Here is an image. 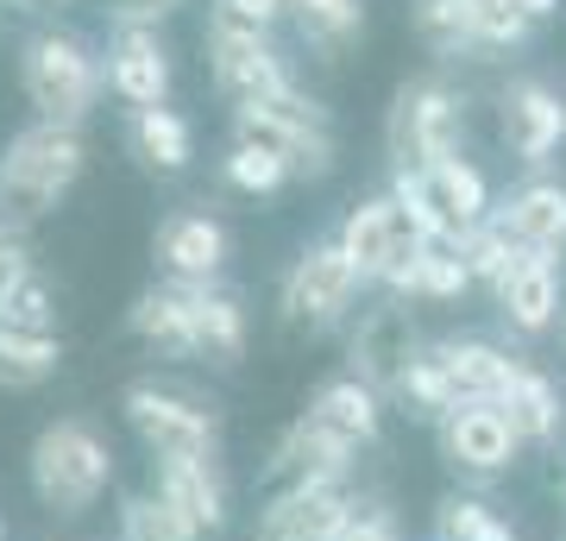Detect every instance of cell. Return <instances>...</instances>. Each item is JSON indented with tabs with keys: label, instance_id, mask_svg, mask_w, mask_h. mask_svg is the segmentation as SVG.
Segmentation results:
<instances>
[{
	"label": "cell",
	"instance_id": "6da1fadb",
	"mask_svg": "<svg viewBox=\"0 0 566 541\" xmlns=\"http://www.w3.org/2000/svg\"><path fill=\"white\" fill-rule=\"evenodd\" d=\"M88 170V139L82 126L57 121H25L20 133H7L0 145V221L32 227L57 208Z\"/></svg>",
	"mask_w": 566,
	"mask_h": 541
},
{
	"label": "cell",
	"instance_id": "7a4b0ae2",
	"mask_svg": "<svg viewBox=\"0 0 566 541\" xmlns=\"http://www.w3.org/2000/svg\"><path fill=\"white\" fill-rule=\"evenodd\" d=\"M20 89L32 101V121L57 126H88L107 95L102 51L76 25H39L20 44Z\"/></svg>",
	"mask_w": 566,
	"mask_h": 541
},
{
	"label": "cell",
	"instance_id": "3957f363",
	"mask_svg": "<svg viewBox=\"0 0 566 541\" xmlns=\"http://www.w3.org/2000/svg\"><path fill=\"white\" fill-rule=\"evenodd\" d=\"M25 479L51 517H88L114 485V447L88 416H57L32 435Z\"/></svg>",
	"mask_w": 566,
	"mask_h": 541
},
{
	"label": "cell",
	"instance_id": "277c9868",
	"mask_svg": "<svg viewBox=\"0 0 566 541\" xmlns=\"http://www.w3.org/2000/svg\"><path fill=\"white\" fill-rule=\"evenodd\" d=\"M126 428L151 460H221V409L164 378H133L120 391Z\"/></svg>",
	"mask_w": 566,
	"mask_h": 541
},
{
	"label": "cell",
	"instance_id": "5b68a950",
	"mask_svg": "<svg viewBox=\"0 0 566 541\" xmlns=\"http://www.w3.org/2000/svg\"><path fill=\"white\" fill-rule=\"evenodd\" d=\"M465 139V95L441 76H409L385 107V158L390 170H434L441 158H460Z\"/></svg>",
	"mask_w": 566,
	"mask_h": 541
},
{
	"label": "cell",
	"instance_id": "8992f818",
	"mask_svg": "<svg viewBox=\"0 0 566 541\" xmlns=\"http://www.w3.org/2000/svg\"><path fill=\"white\" fill-rule=\"evenodd\" d=\"M202 51H208V82H214L233 107L303 95V82H296V70L283 58V44L271 39V32H259V25H233V20H221V13H208Z\"/></svg>",
	"mask_w": 566,
	"mask_h": 541
},
{
	"label": "cell",
	"instance_id": "52a82bcc",
	"mask_svg": "<svg viewBox=\"0 0 566 541\" xmlns=\"http://www.w3.org/2000/svg\"><path fill=\"white\" fill-rule=\"evenodd\" d=\"M359 296H365V278L353 271V259L340 252L334 233L308 240L303 252L290 259V271L277 278V315L290 321V327H308V334H327V327L353 321Z\"/></svg>",
	"mask_w": 566,
	"mask_h": 541
},
{
	"label": "cell",
	"instance_id": "ba28073f",
	"mask_svg": "<svg viewBox=\"0 0 566 541\" xmlns=\"http://www.w3.org/2000/svg\"><path fill=\"white\" fill-rule=\"evenodd\" d=\"M233 133L240 139H264L277 145L283 158L296 164V177H327L334 158H340V139H334V114H327L322 101L308 95H283V101H245L233 107Z\"/></svg>",
	"mask_w": 566,
	"mask_h": 541
},
{
	"label": "cell",
	"instance_id": "9c48e42d",
	"mask_svg": "<svg viewBox=\"0 0 566 541\" xmlns=\"http://www.w3.org/2000/svg\"><path fill=\"white\" fill-rule=\"evenodd\" d=\"M497 139L528 177L547 170L566 145V95L547 76H510L497 89Z\"/></svg>",
	"mask_w": 566,
	"mask_h": 541
},
{
	"label": "cell",
	"instance_id": "30bf717a",
	"mask_svg": "<svg viewBox=\"0 0 566 541\" xmlns=\"http://www.w3.org/2000/svg\"><path fill=\"white\" fill-rule=\"evenodd\" d=\"M151 259L170 283H221L233 264V227L214 208H170L151 233Z\"/></svg>",
	"mask_w": 566,
	"mask_h": 541
},
{
	"label": "cell",
	"instance_id": "8fae6325",
	"mask_svg": "<svg viewBox=\"0 0 566 541\" xmlns=\"http://www.w3.org/2000/svg\"><path fill=\"white\" fill-rule=\"evenodd\" d=\"M434 435H441V454L453 472H465V479H504L510 466L523 460V435H516V422L497 409V403H460L453 416L434 422Z\"/></svg>",
	"mask_w": 566,
	"mask_h": 541
},
{
	"label": "cell",
	"instance_id": "7c38bea8",
	"mask_svg": "<svg viewBox=\"0 0 566 541\" xmlns=\"http://www.w3.org/2000/svg\"><path fill=\"white\" fill-rule=\"evenodd\" d=\"M102 70H107V95L120 101L126 114L133 107H164L170 82H177V58H170L158 25H107Z\"/></svg>",
	"mask_w": 566,
	"mask_h": 541
},
{
	"label": "cell",
	"instance_id": "4fadbf2b",
	"mask_svg": "<svg viewBox=\"0 0 566 541\" xmlns=\"http://www.w3.org/2000/svg\"><path fill=\"white\" fill-rule=\"evenodd\" d=\"M566 259L560 252H528L504 271V283L491 290V302H497V315H504V327L516 334V341H542V334H554L566 315Z\"/></svg>",
	"mask_w": 566,
	"mask_h": 541
},
{
	"label": "cell",
	"instance_id": "5bb4252c",
	"mask_svg": "<svg viewBox=\"0 0 566 541\" xmlns=\"http://www.w3.org/2000/svg\"><path fill=\"white\" fill-rule=\"evenodd\" d=\"M126 327L145 353L158 360H202V327H196V283H145L133 309H126Z\"/></svg>",
	"mask_w": 566,
	"mask_h": 541
},
{
	"label": "cell",
	"instance_id": "9a60e30c",
	"mask_svg": "<svg viewBox=\"0 0 566 541\" xmlns=\"http://www.w3.org/2000/svg\"><path fill=\"white\" fill-rule=\"evenodd\" d=\"M334 240H340V252L353 259V271H359L365 283H385L390 264L403 259V246L416 240V233L403 227V215H397V201L390 196H359L340 215Z\"/></svg>",
	"mask_w": 566,
	"mask_h": 541
},
{
	"label": "cell",
	"instance_id": "2e32d148",
	"mask_svg": "<svg viewBox=\"0 0 566 541\" xmlns=\"http://www.w3.org/2000/svg\"><path fill=\"white\" fill-rule=\"evenodd\" d=\"M491 221L504 227L516 246H528V252H560L566 259V183L535 170V177H523L516 189L497 196Z\"/></svg>",
	"mask_w": 566,
	"mask_h": 541
},
{
	"label": "cell",
	"instance_id": "e0dca14e",
	"mask_svg": "<svg viewBox=\"0 0 566 541\" xmlns=\"http://www.w3.org/2000/svg\"><path fill=\"white\" fill-rule=\"evenodd\" d=\"M428 353L447 372V384L460 391V403H504L516 372L528 365V360H510L485 334H441V341H428Z\"/></svg>",
	"mask_w": 566,
	"mask_h": 541
},
{
	"label": "cell",
	"instance_id": "ac0fdd59",
	"mask_svg": "<svg viewBox=\"0 0 566 541\" xmlns=\"http://www.w3.org/2000/svg\"><path fill=\"white\" fill-rule=\"evenodd\" d=\"M365 447H353L346 435H334L322 416H296L290 428L277 435V447H271V479L290 485V479H353V466H359Z\"/></svg>",
	"mask_w": 566,
	"mask_h": 541
},
{
	"label": "cell",
	"instance_id": "d6986e66",
	"mask_svg": "<svg viewBox=\"0 0 566 541\" xmlns=\"http://www.w3.org/2000/svg\"><path fill=\"white\" fill-rule=\"evenodd\" d=\"M151 491H164L202 535H221L227 517H233V491H227L221 460H151Z\"/></svg>",
	"mask_w": 566,
	"mask_h": 541
},
{
	"label": "cell",
	"instance_id": "ffe728a7",
	"mask_svg": "<svg viewBox=\"0 0 566 541\" xmlns=\"http://www.w3.org/2000/svg\"><path fill=\"white\" fill-rule=\"evenodd\" d=\"M390 302H460L465 290H479L465 259L453 246H428V240H409L403 259L390 264V278L378 283Z\"/></svg>",
	"mask_w": 566,
	"mask_h": 541
},
{
	"label": "cell",
	"instance_id": "44dd1931",
	"mask_svg": "<svg viewBox=\"0 0 566 541\" xmlns=\"http://www.w3.org/2000/svg\"><path fill=\"white\" fill-rule=\"evenodd\" d=\"M385 409H390V397L371 378H359V372H334V378H322L315 397H308V416H322L327 428L346 435L353 447L385 441Z\"/></svg>",
	"mask_w": 566,
	"mask_h": 541
},
{
	"label": "cell",
	"instance_id": "7402d4cb",
	"mask_svg": "<svg viewBox=\"0 0 566 541\" xmlns=\"http://www.w3.org/2000/svg\"><path fill=\"white\" fill-rule=\"evenodd\" d=\"M485 13L491 0H409V32L428 58H485Z\"/></svg>",
	"mask_w": 566,
	"mask_h": 541
},
{
	"label": "cell",
	"instance_id": "603a6c76",
	"mask_svg": "<svg viewBox=\"0 0 566 541\" xmlns=\"http://www.w3.org/2000/svg\"><path fill=\"white\" fill-rule=\"evenodd\" d=\"M126 152L139 158V170H151V177H182L189 170V158H196V126H189V114L182 107H133L126 114Z\"/></svg>",
	"mask_w": 566,
	"mask_h": 541
},
{
	"label": "cell",
	"instance_id": "cb8c5ba5",
	"mask_svg": "<svg viewBox=\"0 0 566 541\" xmlns=\"http://www.w3.org/2000/svg\"><path fill=\"white\" fill-rule=\"evenodd\" d=\"M371 7L365 0H290V32L315 63H346V51L365 39Z\"/></svg>",
	"mask_w": 566,
	"mask_h": 541
},
{
	"label": "cell",
	"instance_id": "d4e9b609",
	"mask_svg": "<svg viewBox=\"0 0 566 541\" xmlns=\"http://www.w3.org/2000/svg\"><path fill=\"white\" fill-rule=\"evenodd\" d=\"M497 409L516 422V435H523L528 447H554L566 435V397H560V384L547 378L542 365H523L516 384H510V397L497 403Z\"/></svg>",
	"mask_w": 566,
	"mask_h": 541
},
{
	"label": "cell",
	"instance_id": "484cf974",
	"mask_svg": "<svg viewBox=\"0 0 566 541\" xmlns=\"http://www.w3.org/2000/svg\"><path fill=\"white\" fill-rule=\"evenodd\" d=\"M221 183L233 189V196H252V201H271L277 189H290L296 183V164L283 158L277 145H264V139H227L221 152Z\"/></svg>",
	"mask_w": 566,
	"mask_h": 541
},
{
	"label": "cell",
	"instance_id": "4316f807",
	"mask_svg": "<svg viewBox=\"0 0 566 541\" xmlns=\"http://www.w3.org/2000/svg\"><path fill=\"white\" fill-rule=\"evenodd\" d=\"M63 365V334H32L0 321V391H39L57 378Z\"/></svg>",
	"mask_w": 566,
	"mask_h": 541
},
{
	"label": "cell",
	"instance_id": "83f0119b",
	"mask_svg": "<svg viewBox=\"0 0 566 541\" xmlns=\"http://www.w3.org/2000/svg\"><path fill=\"white\" fill-rule=\"evenodd\" d=\"M196 327H202V360L233 365L245 353V302L227 283H196Z\"/></svg>",
	"mask_w": 566,
	"mask_h": 541
},
{
	"label": "cell",
	"instance_id": "f1b7e54d",
	"mask_svg": "<svg viewBox=\"0 0 566 541\" xmlns=\"http://www.w3.org/2000/svg\"><path fill=\"white\" fill-rule=\"evenodd\" d=\"M428 183H434V196H441V208H447V221L460 227H479V221H491V208H497V196H491V177L479 170V164L465 158H441L434 170H428Z\"/></svg>",
	"mask_w": 566,
	"mask_h": 541
},
{
	"label": "cell",
	"instance_id": "f546056e",
	"mask_svg": "<svg viewBox=\"0 0 566 541\" xmlns=\"http://www.w3.org/2000/svg\"><path fill=\"white\" fill-rule=\"evenodd\" d=\"M390 201H397V215H403V227L416 233V240L428 246H460V227L447 221L441 196H434V183H428V170H390Z\"/></svg>",
	"mask_w": 566,
	"mask_h": 541
},
{
	"label": "cell",
	"instance_id": "4dcf8cb0",
	"mask_svg": "<svg viewBox=\"0 0 566 541\" xmlns=\"http://www.w3.org/2000/svg\"><path fill=\"white\" fill-rule=\"evenodd\" d=\"M120 541H208L164 491H126L120 498Z\"/></svg>",
	"mask_w": 566,
	"mask_h": 541
},
{
	"label": "cell",
	"instance_id": "1f68e13d",
	"mask_svg": "<svg viewBox=\"0 0 566 541\" xmlns=\"http://www.w3.org/2000/svg\"><path fill=\"white\" fill-rule=\"evenodd\" d=\"M390 397L409 403V409H416L422 422H441V416H453V409H460V391H453V384H447V372L434 365L428 341L409 353V365L397 372V384H390Z\"/></svg>",
	"mask_w": 566,
	"mask_h": 541
},
{
	"label": "cell",
	"instance_id": "d6a6232c",
	"mask_svg": "<svg viewBox=\"0 0 566 541\" xmlns=\"http://www.w3.org/2000/svg\"><path fill=\"white\" fill-rule=\"evenodd\" d=\"M453 252L465 259V271H472V283H479V290H497V283H504V271H510L516 259H523V246L510 240V233H504L497 221H479V227H465Z\"/></svg>",
	"mask_w": 566,
	"mask_h": 541
},
{
	"label": "cell",
	"instance_id": "836d02e7",
	"mask_svg": "<svg viewBox=\"0 0 566 541\" xmlns=\"http://www.w3.org/2000/svg\"><path fill=\"white\" fill-rule=\"evenodd\" d=\"M434 529H441V541H516V529L485 498H447Z\"/></svg>",
	"mask_w": 566,
	"mask_h": 541
},
{
	"label": "cell",
	"instance_id": "e575fe53",
	"mask_svg": "<svg viewBox=\"0 0 566 541\" xmlns=\"http://www.w3.org/2000/svg\"><path fill=\"white\" fill-rule=\"evenodd\" d=\"M0 321H7V327H32V334H57V296H51L44 271H32V278H25L20 290L7 296Z\"/></svg>",
	"mask_w": 566,
	"mask_h": 541
},
{
	"label": "cell",
	"instance_id": "d590c367",
	"mask_svg": "<svg viewBox=\"0 0 566 541\" xmlns=\"http://www.w3.org/2000/svg\"><path fill=\"white\" fill-rule=\"evenodd\" d=\"M32 271H39V259H32L25 227H0V309H7V296H13Z\"/></svg>",
	"mask_w": 566,
	"mask_h": 541
},
{
	"label": "cell",
	"instance_id": "8d00e7d4",
	"mask_svg": "<svg viewBox=\"0 0 566 541\" xmlns=\"http://www.w3.org/2000/svg\"><path fill=\"white\" fill-rule=\"evenodd\" d=\"M346 541H403V522H397V510L385 498H365L359 491V510L346 522Z\"/></svg>",
	"mask_w": 566,
	"mask_h": 541
},
{
	"label": "cell",
	"instance_id": "74e56055",
	"mask_svg": "<svg viewBox=\"0 0 566 541\" xmlns=\"http://www.w3.org/2000/svg\"><path fill=\"white\" fill-rule=\"evenodd\" d=\"M208 13H221V20H233V25L277 32V25H290V0H214Z\"/></svg>",
	"mask_w": 566,
	"mask_h": 541
},
{
	"label": "cell",
	"instance_id": "f35d334b",
	"mask_svg": "<svg viewBox=\"0 0 566 541\" xmlns=\"http://www.w3.org/2000/svg\"><path fill=\"white\" fill-rule=\"evenodd\" d=\"M177 7H189V0H114L107 13H114V25H164Z\"/></svg>",
	"mask_w": 566,
	"mask_h": 541
},
{
	"label": "cell",
	"instance_id": "ab89813d",
	"mask_svg": "<svg viewBox=\"0 0 566 541\" xmlns=\"http://www.w3.org/2000/svg\"><path fill=\"white\" fill-rule=\"evenodd\" d=\"M510 7H516L523 20H535V25H547V20H560V13H566L560 0H510Z\"/></svg>",
	"mask_w": 566,
	"mask_h": 541
},
{
	"label": "cell",
	"instance_id": "60d3db41",
	"mask_svg": "<svg viewBox=\"0 0 566 541\" xmlns=\"http://www.w3.org/2000/svg\"><path fill=\"white\" fill-rule=\"evenodd\" d=\"M0 7H20V13H44V7H70V0H0Z\"/></svg>",
	"mask_w": 566,
	"mask_h": 541
},
{
	"label": "cell",
	"instance_id": "b9f144b4",
	"mask_svg": "<svg viewBox=\"0 0 566 541\" xmlns=\"http://www.w3.org/2000/svg\"><path fill=\"white\" fill-rule=\"evenodd\" d=\"M560 341H566V315H560Z\"/></svg>",
	"mask_w": 566,
	"mask_h": 541
},
{
	"label": "cell",
	"instance_id": "7bdbcfd3",
	"mask_svg": "<svg viewBox=\"0 0 566 541\" xmlns=\"http://www.w3.org/2000/svg\"><path fill=\"white\" fill-rule=\"evenodd\" d=\"M0 541H7V529H0Z\"/></svg>",
	"mask_w": 566,
	"mask_h": 541
}]
</instances>
